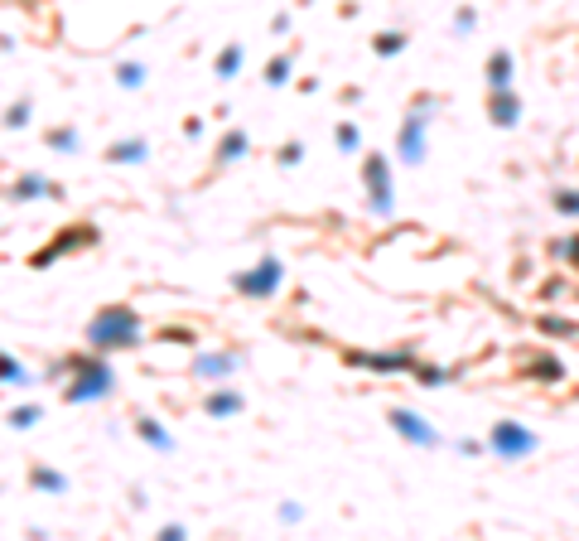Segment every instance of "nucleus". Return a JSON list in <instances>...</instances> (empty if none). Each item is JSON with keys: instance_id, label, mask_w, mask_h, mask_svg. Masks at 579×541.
<instances>
[{"instance_id": "2", "label": "nucleus", "mask_w": 579, "mask_h": 541, "mask_svg": "<svg viewBox=\"0 0 579 541\" xmlns=\"http://www.w3.org/2000/svg\"><path fill=\"white\" fill-rule=\"evenodd\" d=\"M498 445H502V450H527L531 440L521 435V430H512V425H502V430H498Z\"/></svg>"}, {"instance_id": "1", "label": "nucleus", "mask_w": 579, "mask_h": 541, "mask_svg": "<svg viewBox=\"0 0 579 541\" xmlns=\"http://www.w3.org/2000/svg\"><path fill=\"white\" fill-rule=\"evenodd\" d=\"M131 334H135V319L126 314V310H111V314H102V319L92 324V339H97V343H126Z\"/></svg>"}]
</instances>
